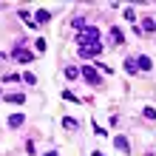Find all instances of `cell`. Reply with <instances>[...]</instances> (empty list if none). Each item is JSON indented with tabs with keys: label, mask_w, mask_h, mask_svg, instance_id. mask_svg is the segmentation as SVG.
<instances>
[{
	"label": "cell",
	"mask_w": 156,
	"mask_h": 156,
	"mask_svg": "<svg viewBox=\"0 0 156 156\" xmlns=\"http://www.w3.org/2000/svg\"><path fill=\"white\" fill-rule=\"evenodd\" d=\"M66 77H68V82H74V80H80V68H74V66H68V68H66Z\"/></svg>",
	"instance_id": "obj_13"
},
{
	"label": "cell",
	"mask_w": 156,
	"mask_h": 156,
	"mask_svg": "<svg viewBox=\"0 0 156 156\" xmlns=\"http://www.w3.org/2000/svg\"><path fill=\"white\" fill-rule=\"evenodd\" d=\"M125 71H128V74H136V71H139V68H136V57H128L125 60Z\"/></svg>",
	"instance_id": "obj_12"
},
{
	"label": "cell",
	"mask_w": 156,
	"mask_h": 156,
	"mask_svg": "<svg viewBox=\"0 0 156 156\" xmlns=\"http://www.w3.org/2000/svg\"><path fill=\"white\" fill-rule=\"evenodd\" d=\"M17 14H20V20H26V23H31V14L26 12V9H20V12H17ZM31 26H34V23H31Z\"/></svg>",
	"instance_id": "obj_20"
},
{
	"label": "cell",
	"mask_w": 156,
	"mask_h": 156,
	"mask_svg": "<svg viewBox=\"0 0 156 156\" xmlns=\"http://www.w3.org/2000/svg\"><path fill=\"white\" fill-rule=\"evenodd\" d=\"M62 99H66V102H82V99H80L77 94H71V91H66V94H62Z\"/></svg>",
	"instance_id": "obj_17"
},
{
	"label": "cell",
	"mask_w": 156,
	"mask_h": 156,
	"mask_svg": "<svg viewBox=\"0 0 156 156\" xmlns=\"http://www.w3.org/2000/svg\"><path fill=\"white\" fill-rule=\"evenodd\" d=\"M114 145H116V151L131 153V145H128V139H125V136H116V139H114Z\"/></svg>",
	"instance_id": "obj_8"
},
{
	"label": "cell",
	"mask_w": 156,
	"mask_h": 156,
	"mask_svg": "<svg viewBox=\"0 0 156 156\" xmlns=\"http://www.w3.org/2000/svg\"><path fill=\"white\" fill-rule=\"evenodd\" d=\"M37 20H40V23H48V20H51V12H45V9H37Z\"/></svg>",
	"instance_id": "obj_14"
},
{
	"label": "cell",
	"mask_w": 156,
	"mask_h": 156,
	"mask_svg": "<svg viewBox=\"0 0 156 156\" xmlns=\"http://www.w3.org/2000/svg\"><path fill=\"white\" fill-rule=\"evenodd\" d=\"M136 68H139V71H151V68H153L151 57H145V54H139V57H136Z\"/></svg>",
	"instance_id": "obj_5"
},
{
	"label": "cell",
	"mask_w": 156,
	"mask_h": 156,
	"mask_svg": "<svg viewBox=\"0 0 156 156\" xmlns=\"http://www.w3.org/2000/svg\"><path fill=\"white\" fill-rule=\"evenodd\" d=\"M125 20H131L136 26V12H133V9H125Z\"/></svg>",
	"instance_id": "obj_19"
},
{
	"label": "cell",
	"mask_w": 156,
	"mask_h": 156,
	"mask_svg": "<svg viewBox=\"0 0 156 156\" xmlns=\"http://www.w3.org/2000/svg\"><path fill=\"white\" fill-rule=\"evenodd\" d=\"M6 102H12V105H23V102H26V94H6Z\"/></svg>",
	"instance_id": "obj_10"
},
{
	"label": "cell",
	"mask_w": 156,
	"mask_h": 156,
	"mask_svg": "<svg viewBox=\"0 0 156 156\" xmlns=\"http://www.w3.org/2000/svg\"><path fill=\"white\" fill-rule=\"evenodd\" d=\"M62 128H66V131H77V128H80V119L66 116V119H62Z\"/></svg>",
	"instance_id": "obj_9"
},
{
	"label": "cell",
	"mask_w": 156,
	"mask_h": 156,
	"mask_svg": "<svg viewBox=\"0 0 156 156\" xmlns=\"http://www.w3.org/2000/svg\"><path fill=\"white\" fill-rule=\"evenodd\" d=\"M77 43H80V48L82 45H97L99 43V31L94 29V26H85V29L77 34Z\"/></svg>",
	"instance_id": "obj_1"
},
{
	"label": "cell",
	"mask_w": 156,
	"mask_h": 156,
	"mask_svg": "<svg viewBox=\"0 0 156 156\" xmlns=\"http://www.w3.org/2000/svg\"><path fill=\"white\" fill-rule=\"evenodd\" d=\"M139 31H142V34H151V31H156V17H145Z\"/></svg>",
	"instance_id": "obj_7"
},
{
	"label": "cell",
	"mask_w": 156,
	"mask_h": 156,
	"mask_svg": "<svg viewBox=\"0 0 156 156\" xmlns=\"http://www.w3.org/2000/svg\"><path fill=\"white\" fill-rule=\"evenodd\" d=\"M77 54H80L82 60H94V57H99V54H102V45H99V43H97V45H82Z\"/></svg>",
	"instance_id": "obj_3"
},
{
	"label": "cell",
	"mask_w": 156,
	"mask_h": 156,
	"mask_svg": "<svg viewBox=\"0 0 156 156\" xmlns=\"http://www.w3.org/2000/svg\"><path fill=\"white\" fill-rule=\"evenodd\" d=\"M94 156H105V153H99V151H97V153H94Z\"/></svg>",
	"instance_id": "obj_21"
},
{
	"label": "cell",
	"mask_w": 156,
	"mask_h": 156,
	"mask_svg": "<svg viewBox=\"0 0 156 156\" xmlns=\"http://www.w3.org/2000/svg\"><path fill=\"white\" fill-rule=\"evenodd\" d=\"M20 80L26 82V85H34V82H37V77H34V74H31V71H26V74H23Z\"/></svg>",
	"instance_id": "obj_15"
},
{
	"label": "cell",
	"mask_w": 156,
	"mask_h": 156,
	"mask_svg": "<svg viewBox=\"0 0 156 156\" xmlns=\"http://www.w3.org/2000/svg\"><path fill=\"white\" fill-rule=\"evenodd\" d=\"M12 57H14L17 62H31V60H34V54L26 48V45H17V48L12 51Z\"/></svg>",
	"instance_id": "obj_4"
},
{
	"label": "cell",
	"mask_w": 156,
	"mask_h": 156,
	"mask_svg": "<svg viewBox=\"0 0 156 156\" xmlns=\"http://www.w3.org/2000/svg\"><path fill=\"white\" fill-rule=\"evenodd\" d=\"M71 26H74V29H85V17H74V20H71Z\"/></svg>",
	"instance_id": "obj_16"
},
{
	"label": "cell",
	"mask_w": 156,
	"mask_h": 156,
	"mask_svg": "<svg viewBox=\"0 0 156 156\" xmlns=\"http://www.w3.org/2000/svg\"><path fill=\"white\" fill-rule=\"evenodd\" d=\"M111 43H114V45H122V43H125V37H122V31H119L116 26L111 29Z\"/></svg>",
	"instance_id": "obj_11"
},
{
	"label": "cell",
	"mask_w": 156,
	"mask_h": 156,
	"mask_svg": "<svg viewBox=\"0 0 156 156\" xmlns=\"http://www.w3.org/2000/svg\"><path fill=\"white\" fill-rule=\"evenodd\" d=\"M6 122H9V128H23V122H26V114H12V116L6 119Z\"/></svg>",
	"instance_id": "obj_6"
},
{
	"label": "cell",
	"mask_w": 156,
	"mask_h": 156,
	"mask_svg": "<svg viewBox=\"0 0 156 156\" xmlns=\"http://www.w3.org/2000/svg\"><path fill=\"white\" fill-rule=\"evenodd\" d=\"M142 116H145V119H156V108H151V105H148V108L142 111Z\"/></svg>",
	"instance_id": "obj_18"
},
{
	"label": "cell",
	"mask_w": 156,
	"mask_h": 156,
	"mask_svg": "<svg viewBox=\"0 0 156 156\" xmlns=\"http://www.w3.org/2000/svg\"><path fill=\"white\" fill-rule=\"evenodd\" d=\"M80 77H82V80H88L91 85H99V82H102V77H99V71H97L94 66H85V68L80 71Z\"/></svg>",
	"instance_id": "obj_2"
}]
</instances>
